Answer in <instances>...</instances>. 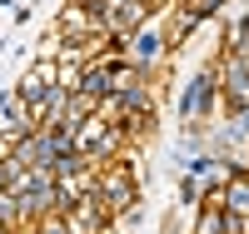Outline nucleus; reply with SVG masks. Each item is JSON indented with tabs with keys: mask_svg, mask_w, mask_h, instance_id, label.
Listing matches in <instances>:
<instances>
[{
	"mask_svg": "<svg viewBox=\"0 0 249 234\" xmlns=\"http://www.w3.org/2000/svg\"><path fill=\"white\" fill-rule=\"evenodd\" d=\"M184 5H190L199 20H214V15H224V5H230V0H184Z\"/></svg>",
	"mask_w": 249,
	"mask_h": 234,
	"instance_id": "f8f14e48",
	"label": "nucleus"
},
{
	"mask_svg": "<svg viewBox=\"0 0 249 234\" xmlns=\"http://www.w3.org/2000/svg\"><path fill=\"white\" fill-rule=\"evenodd\" d=\"M204 199H210V195H204V184H199L195 175H179V209H199Z\"/></svg>",
	"mask_w": 249,
	"mask_h": 234,
	"instance_id": "9b49d317",
	"label": "nucleus"
},
{
	"mask_svg": "<svg viewBox=\"0 0 249 234\" xmlns=\"http://www.w3.org/2000/svg\"><path fill=\"white\" fill-rule=\"evenodd\" d=\"M55 30L65 35V40H90V35H105L100 30V15L95 10H85V5H60V15H55Z\"/></svg>",
	"mask_w": 249,
	"mask_h": 234,
	"instance_id": "423d86ee",
	"label": "nucleus"
},
{
	"mask_svg": "<svg viewBox=\"0 0 249 234\" xmlns=\"http://www.w3.org/2000/svg\"><path fill=\"white\" fill-rule=\"evenodd\" d=\"M219 110H244L249 105V60L244 55H219Z\"/></svg>",
	"mask_w": 249,
	"mask_h": 234,
	"instance_id": "20e7f679",
	"label": "nucleus"
},
{
	"mask_svg": "<svg viewBox=\"0 0 249 234\" xmlns=\"http://www.w3.org/2000/svg\"><path fill=\"white\" fill-rule=\"evenodd\" d=\"M0 229L25 234V209H20V199L10 195V189H0Z\"/></svg>",
	"mask_w": 249,
	"mask_h": 234,
	"instance_id": "1a4fd4ad",
	"label": "nucleus"
},
{
	"mask_svg": "<svg viewBox=\"0 0 249 234\" xmlns=\"http://www.w3.org/2000/svg\"><path fill=\"white\" fill-rule=\"evenodd\" d=\"M55 85H60V65H55V60H30L25 75H20V85H15V95L25 105H35V100H45Z\"/></svg>",
	"mask_w": 249,
	"mask_h": 234,
	"instance_id": "39448f33",
	"label": "nucleus"
},
{
	"mask_svg": "<svg viewBox=\"0 0 249 234\" xmlns=\"http://www.w3.org/2000/svg\"><path fill=\"white\" fill-rule=\"evenodd\" d=\"M70 5H85V10H95V5H100V0H70Z\"/></svg>",
	"mask_w": 249,
	"mask_h": 234,
	"instance_id": "4468645a",
	"label": "nucleus"
},
{
	"mask_svg": "<svg viewBox=\"0 0 249 234\" xmlns=\"http://www.w3.org/2000/svg\"><path fill=\"white\" fill-rule=\"evenodd\" d=\"M95 195H100V204L110 209V219H115V224H120L124 215H130V209H140V164H135V155L100 164Z\"/></svg>",
	"mask_w": 249,
	"mask_h": 234,
	"instance_id": "f257e3e1",
	"label": "nucleus"
},
{
	"mask_svg": "<svg viewBox=\"0 0 249 234\" xmlns=\"http://www.w3.org/2000/svg\"><path fill=\"white\" fill-rule=\"evenodd\" d=\"M244 10H249V0H244Z\"/></svg>",
	"mask_w": 249,
	"mask_h": 234,
	"instance_id": "2eb2a0df",
	"label": "nucleus"
},
{
	"mask_svg": "<svg viewBox=\"0 0 249 234\" xmlns=\"http://www.w3.org/2000/svg\"><path fill=\"white\" fill-rule=\"evenodd\" d=\"M214 204L224 209V215H234V219H249V169H234L230 184L214 195Z\"/></svg>",
	"mask_w": 249,
	"mask_h": 234,
	"instance_id": "0eeeda50",
	"label": "nucleus"
},
{
	"mask_svg": "<svg viewBox=\"0 0 249 234\" xmlns=\"http://www.w3.org/2000/svg\"><path fill=\"white\" fill-rule=\"evenodd\" d=\"M164 234H184V229H179V209H175L170 219H164Z\"/></svg>",
	"mask_w": 249,
	"mask_h": 234,
	"instance_id": "ddd939ff",
	"label": "nucleus"
},
{
	"mask_svg": "<svg viewBox=\"0 0 249 234\" xmlns=\"http://www.w3.org/2000/svg\"><path fill=\"white\" fill-rule=\"evenodd\" d=\"M0 234H10V229H0Z\"/></svg>",
	"mask_w": 249,
	"mask_h": 234,
	"instance_id": "dca6fc26",
	"label": "nucleus"
},
{
	"mask_svg": "<svg viewBox=\"0 0 249 234\" xmlns=\"http://www.w3.org/2000/svg\"><path fill=\"white\" fill-rule=\"evenodd\" d=\"M219 60V55H214ZM199 65L179 90V125H210L219 115V65Z\"/></svg>",
	"mask_w": 249,
	"mask_h": 234,
	"instance_id": "7ed1b4c3",
	"label": "nucleus"
},
{
	"mask_svg": "<svg viewBox=\"0 0 249 234\" xmlns=\"http://www.w3.org/2000/svg\"><path fill=\"white\" fill-rule=\"evenodd\" d=\"M120 45V60H130V65L140 70V75H150V80H160L164 75V65H170V35H164V25H160V15L150 20V25H140L135 35H124V40H115Z\"/></svg>",
	"mask_w": 249,
	"mask_h": 234,
	"instance_id": "f03ea898",
	"label": "nucleus"
},
{
	"mask_svg": "<svg viewBox=\"0 0 249 234\" xmlns=\"http://www.w3.org/2000/svg\"><path fill=\"white\" fill-rule=\"evenodd\" d=\"M60 50H65V35H60V30L50 25L45 35L35 40V55H30V60H60Z\"/></svg>",
	"mask_w": 249,
	"mask_h": 234,
	"instance_id": "9d476101",
	"label": "nucleus"
},
{
	"mask_svg": "<svg viewBox=\"0 0 249 234\" xmlns=\"http://www.w3.org/2000/svg\"><path fill=\"white\" fill-rule=\"evenodd\" d=\"M190 234H224V209L214 199H204L195 209V219H190Z\"/></svg>",
	"mask_w": 249,
	"mask_h": 234,
	"instance_id": "6e6552de",
	"label": "nucleus"
}]
</instances>
